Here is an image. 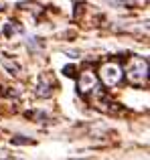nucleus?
I'll return each mask as SVG.
<instances>
[{"label":"nucleus","instance_id":"1","mask_svg":"<svg viewBox=\"0 0 150 160\" xmlns=\"http://www.w3.org/2000/svg\"><path fill=\"white\" fill-rule=\"evenodd\" d=\"M122 77H124L122 67H120L118 63H114V61L103 63V65L99 67V79H102V83L108 85V87H116L120 81H122Z\"/></svg>","mask_w":150,"mask_h":160},{"label":"nucleus","instance_id":"2","mask_svg":"<svg viewBox=\"0 0 150 160\" xmlns=\"http://www.w3.org/2000/svg\"><path fill=\"white\" fill-rule=\"evenodd\" d=\"M128 79L132 83H146V79H148L146 59H132L130 67H128Z\"/></svg>","mask_w":150,"mask_h":160},{"label":"nucleus","instance_id":"3","mask_svg":"<svg viewBox=\"0 0 150 160\" xmlns=\"http://www.w3.org/2000/svg\"><path fill=\"white\" fill-rule=\"evenodd\" d=\"M99 87L98 83V77H95V73H91V71H81L77 77V89L81 95H87L91 93V91H95Z\"/></svg>","mask_w":150,"mask_h":160},{"label":"nucleus","instance_id":"4","mask_svg":"<svg viewBox=\"0 0 150 160\" xmlns=\"http://www.w3.org/2000/svg\"><path fill=\"white\" fill-rule=\"evenodd\" d=\"M51 77H47V83H45V79H41L39 83V89H37V95H41V98H49L51 95Z\"/></svg>","mask_w":150,"mask_h":160},{"label":"nucleus","instance_id":"5","mask_svg":"<svg viewBox=\"0 0 150 160\" xmlns=\"http://www.w3.org/2000/svg\"><path fill=\"white\" fill-rule=\"evenodd\" d=\"M110 4H116V6H132L134 0H108Z\"/></svg>","mask_w":150,"mask_h":160}]
</instances>
